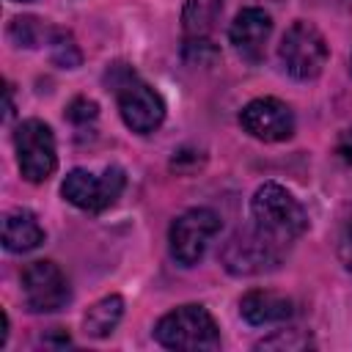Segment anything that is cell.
<instances>
[{"label":"cell","mask_w":352,"mask_h":352,"mask_svg":"<svg viewBox=\"0 0 352 352\" xmlns=\"http://www.w3.org/2000/svg\"><path fill=\"white\" fill-rule=\"evenodd\" d=\"M14 116V94H11V85H6V118Z\"/></svg>","instance_id":"cell-23"},{"label":"cell","mask_w":352,"mask_h":352,"mask_svg":"<svg viewBox=\"0 0 352 352\" xmlns=\"http://www.w3.org/2000/svg\"><path fill=\"white\" fill-rule=\"evenodd\" d=\"M311 346H314L311 333L289 327V330H275L272 336L256 341L253 349H289V352H300V349H311Z\"/></svg>","instance_id":"cell-18"},{"label":"cell","mask_w":352,"mask_h":352,"mask_svg":"<svg viewBox=\"0 0 352 352\" xmlns=\"http://www.w3.org/2000/svg\"><path fill=\"white\" fill-rule=\"evenodd\" d=\"M14 3H28V0H14Z\"/></svg>","instance_id":"cell-25"},{"label":"cell","mask_w":352,"mask_h":352,"mask_svg":"<svg viewBox=\"0 0 352 352\" xmlns=\"http://www.w3.org/2000/svg\"><path fill=\"white\" fill-rule=\"evenodd\" d=\"M154 338L165 349H182V352L220 349V327L214 316L198 302L179 305L165 316H160V322L154 324Z\"/></svg>","instance_id":"cell-3"},{"label":"cell","mask_w":352,"mask_h":352,"mask_svg":"<svg viewBox=\"0 0 352 352\" xmlns=\"http://www.w3.org/2000/svg\"><path fill=\"white\" fill-rule=\"evenodd\" d=\"M226 0H187L182 11V30L187 38H206L223 11Z\"/></svg>","instance_id":"cell-15"},{"label":"cell","mask_w":352,"mask_h":352,"mask_svg":"<svg viewBox=\"0 0 352 352\" xmlns=\"http://www.w3.org/2000/svg\"><path fill=\"white\" fill-rule=\"evenodd\" d=\"M50 58L52 63H58L60 69H77L82 63V55H80V47L74 44V36L63 28H55L52 38H50Z\"/></svg>","instance_id":"cell-17"},{"label":"cell","mask_w":352,"mask_h":352,"mask_svg":"<svg viewBox=\"0 0 352 352\" xmlns=\"http://www.w3.org/2000/svg\"><path fill=\"white\" fill-rule=\"evenodd\" d=\"M0 319H3V330H0V346H6V341H8V314H6V311H0Z\"/></svg>","instance_id":"cell-24"},{"label":"cell","mask_w":352,"mask_h":352,"mask_svg":"<svg viewBox=\"0 0 352 352\" xmlns=\"http://www.w3.org/2000/svg\"><path fill=\"white\" fill-rule=\"evenodd\" d=\"M330 58V47L324 41V36L319 33L316 25L297 19L286 28L280 44H278V60L283 66V72L300 82L316 80Z\"/></svg>","instance_id":"cell-5"},{"label":"cell","mask_w":352,"mask_h":352,"mask_svg":"<svg viewBox=\"0 0 352 352\" xmlns=\"http://www.w3.org/2000/svg\"><path fill=\"white\" fill-rule=\"evenodd\" d=\"M124 184H126V176H124V170L118 165L104 168L99 176L85 170V168H74V170H69L63 176L60 195L72 206H77L82 212H91V214H99V212L110 209L121 198Z\"/></svg>","instance_id":"cell-6"},{"label":"cell","mask_w":352,"mask_h":352,"mask_svg":"<svg viewBox=\"0 0 352 352\" xmlns=\"http://www.w3.org/2000/svg\"><path fill=\"white\" fill-rule=\"evenodd\" d=\"M336 154H338L341 162L352 165V126H346V129L338 135V140H336Z\"/></svg>","instance_id":"cell-22"},{"label":"cell","mask_w":352,"mask_h":352,"mask_svg":"<svg viewBox=\"0 0 352 352\" xmlns=\"http://www.w3.org/2000/svg\"><path fill=\"white\" fill-rule=\"evenodd\" d=\"M239 126L261 143H280L294 135V113L275 96H258L239 110Z\"/></svg>","instance_id":"cell-10"},{"label":"cell","mask_w":352,"mask_h":352,"mask_svg":"<svg viewBox=\"0 0 352 352\" xmlns=\"http://www.w3.org/2000/svg\"><path fill=\"white\" fill-rule=\"evenodd\" d=\"M66 118L77 126V129H85L91 126L96 118H99V104L88 96H74L69 104H66Z\"/></svg>","instance_id":"cell-19"},{"label":"cell","mask_w":352,"mask_h":352,"mask_svg":"<svg viewBox=\"0 0 352 352\" xmlns=\"http://www.w3.org/2000/svg\"><path fill=\"white\" fill-rule=\"evenodd\" d=\"M47 239L38 217L25 209V206H16L11 212H6L3 217V248L8 253H30L36 248H41V242Z\"/></svg>","instance_id":"cell-13"},{"label":"cell","mask_w":352,"mask_h":352,"mask_svg":"<svg viewBox=\"0 0 352 352\" xmlns=\"http://www.w3.org/2000/svg\"><path fill=\"white\" fill-rule=\"evenodd\" d=\"M270 33H272V16L258 6H248L234 16V22L228 28V41L234 44V50L242 60L258 63L264 58Z\"/></svg>","instance_id":"cell-11"},{"label":"cell","mask_w":352,"mask_h":352,"mask_svg":"<svg viewBox=\"0 0 352 352\" xmlns=\"http://www.w3.org/2000/svg\"><path fill=\"white\" fill-rule=\"evenodd\" d=\"M349 72H352V66H349Z\"/></svg>","instance_id":"cell-26"},{"label":"cell","mask_w":352,"mask_h":352,"mask_svg":"<svg viewBox=\"0 0 352 352\" xmlns=\"http://www.w3.org/2000/svg\"><path fill=\"white\" fill-rule=\"evenodd\" d=\"M55 28L44 25L41 19L36 16H14L11 25H8V38L16 44V47H41V44H50Z\"/></svg>","instance_id":"cell-16"},{"label":"cell","mask_w":352,"mask_h":352,"mask_svg":"<svg viewBox=\"0 0 352 352\" xmlns=\"http://www.w3.org/2000/svg\"><path fill=\"white\" fill-rule=\"evenodd\" d=\"M336 256L344 264V270L352 275V212L338 223V231H336Z\"/></svg>","instance_id":"cell-21"},{"label":"cell","mask_w":352,"mask_h":352,"mask_svg":"<svg viewBox=\"0 0 352 352\" xmlns=\"http://www.w3.org/2000/svg\"><path fill=\"white\" fill-rule=\"evenodd\" d=\"M286 253L289 248L272 242L256 226H250L231 234V239L220 250V264L236 278H250V275H264L278 270Z\"/></svg>","instance_id":"cell-4"},{"label":"cell","mask_w":352,"mask_h":352,"mask_svg":"<svg viewBox=\"0 0 352 352\" xmlns=\"http://www.w3.org/2000/svg\"><path fill=\"white\" fill-rule=\"evenodd\" d=\"M14 151H16V165L25 182L41 184L47 182L55 168H58V148H55V135L50 124L41 118H25L14 129Z\"/></svg>","instance_id":"cell-8"},{"label":"cell","mask_w":352,"mask_h":352,"mask_svg":"<svg viewBox=\"0 0 352 352\" xmlns=\"http://www.w3.org/2000/svg\"><path fill=\"white\" fill-rule=\"evenodd\" d=\"M19 283H22L25 308L30 314H55L72 300V289L63 270L50 258L30 261L22 270Z\"/></svg>","instance_id":"cell-9"},{"label":"cell","mask_w":352,"mask_h":352,"mask_svg":"<svg viewBox=\"0 0 352 352\" xmlns=\"http://www.w3.org/2000/svg\"><path fill=\"white\" fill-rule=\"evenodd\" d=\"M121 316H124V297H121V294H107V297L96 300V302L85 311V316H82V330H85V336H91V338H107V336L118 327Z\"/></svg>","instance_id":"cell-14"},{"label":"cell","mask_w":352,"mask_h":352,"mask_svg":"<svg viewBox=\"0 0 352 352\" xmlns=\"http://www.w3.org/2000/svg\"><path fill=\"white\" fill-rule=\"evenodd\" d=\"M220 58V52L214 50V44L209 38H187L184 41V60L187 63H198V66H209Z\"/></svg>","instance_id":"cell-20"},{"label":"cell","mask_w":352,"mask_h":352,"mask_svg":"<svg viewBox=\"0 0 352 352\" xmlns=\"http://www.w3.org/2000/svg\"><path fill=\"white\" fill-rule=\"evenodd\" d=\"M239 314L248 324L264 327L275 322H286L294 314V305L286 294L272 292V289H250L239 300Z\"/></svg>","instance_id":"cell-12"},{"label":"cell","mask_w":352,"mask_h":352,"mask_svg":"<svg viewBox=\"0 0 352 352\" xmlns=\"http://www.w3.org/2000/svg\"><path fill=\"white\" fill-rule=\"evenodd\" d=\"M220 228H223V220L214 209L195 206L182 212L168 228V250L173 261L182 267H195L204 258L209 242L220 234Z\"/></svg>","instance_id":"cell-7"},{"label":"cell","mask_w":352,"mask_h":352,"mask_svg":"<svg viewBox=\"0 0 352 352\" xmlns=\"http://www.w3.org/2000/svg\"><path fill=\"white\" fill-rule=\"evenodd\" d=\"M253 226L272 242L292 248L308 231V212L302 204L278 182H264L250 198Z\"/></svg>","instance_id":"cell-1"},{"label":"cell","mask_w":352,"mask_h":352,"mask_svg":"<svg viewBox=\"0 0 352 352\" xmlns=\"http://www.w3.org/2000/svg\"><path fill=\"white\" fill-rule=\"evenodd\" d=\"M104 82L116 94V104L121 113V121L138 132V135H151L162 126L165 121V102L162 96L135 74L126 63H113L104 74Z\"/></svg>","instance_id":"cell-2"}]
</instances>
